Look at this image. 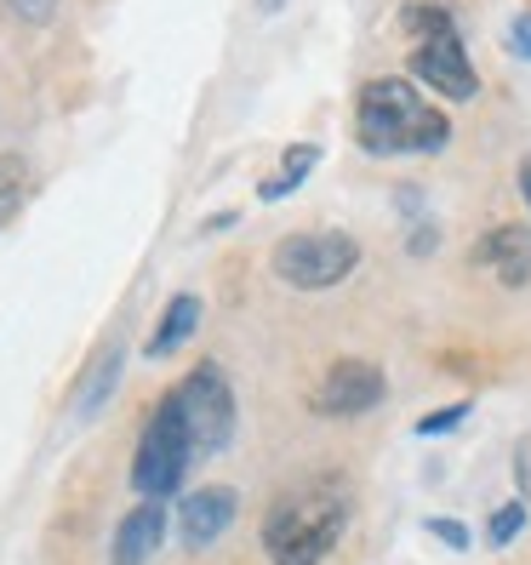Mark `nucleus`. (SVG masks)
Here are the masks:
<instances>
[{
    "label": "nucleus",
    "mask_w": 531,
    "mask_h": 565,
    "mask_svg": "<svg viewBox=\"0 0 531 565\" xmlns=\"http://www.w3.org/2000/svg\"><path fill=\"white\" fill-rule=\"evenodd\" d=\"M349 509H354V497H349L343 475L297 480L269 503V514H263V548H269L275 565H320L338 548Z\"/></svg>",
    "instance_id": "f257e3e1"
},
{
    "label": "nucleus",
    "mask_w": 531,
    "mask_h": 565,
    "mask_svg": "<svg viewBox=\"0 0 531 565\" xmlns=\"http://www.w3.org/2000/svg\"><path fill=\"white\" fill-rule=\"evenodd\" d=\"M354 138L367 154H440L452 143V120L412 81L383 75L354 97Z\"/></svg>",
    "instance_id": "f03ea898"
},
{
    "label": "nucleus",
    "mask_w": 531,
    "mask_h": 565,
    "mask_svg": "<svg viewBox=\"0 0 531 565\" xmlns=\"http://www.w3.org/2000/svg\"><path fill=\"white\" fill-rule=\"evenodd\" d=\"M401 23H406V35H412L406 70H412L428 92L452 97V104H475V97H480V75H475L469 46H463L452 12H446V7H406Z\"/></svg>",
    "instance_id": "7ed1b4c3"
},
{
    "label": "nucleus",
    "mask_w": 531,
    "mask_h": 565,
    "mask_svg": "<svg viewBox=\"0 0 531 565\" xmlns=\"http://www.w3.org/2000/svg\"><path fill=\"white\" fill-rule=\"evenodd\" d=\"M194 440H189V428L178 417L172 401H160L144 423V435H138V451H131V491L144 497V503H160V497H172L189 469H194Z\"/></svg>",
    "instance_id": "20e7f679"
},
{
    "label": "nucleus",
    "mask_w": 531,
    "mask_h": 565,
    "mask_svg": "<svg viewBox=\"0 0 531 565\" xmlns=\"http://www.w3.org/2000/svg\"><path fill=\"white\" fill-rule=\"evenodd\" d=\"M166 401L178 406L189 440H194V457H217L229 451V440H235V388H229L223 365L201 360L194 372L166 394Z\"/></svg>",
    "instance_id": "39448f33"
},
{
    "label": "nucleus",
    "mask_w": 531,
    "mask_h": 565,
    "mask_svg": "<svg viewBox=\"0 0 531 565\" xmlns=\"http://www.w3.org/2000/svg\"><path fill=\"white\" fill-rule=\"evenodd\" d=\"M269 263L291 291H326V286H343L360 269V246L343 228H309V235H286Z\"/></svg>",
    "instance_id": "423d86ee"
},
{
    "label": "nucleus",
    "mask_w": 531,
    "mask_h": 565,
    "mask_svg": "<svg viewBox=\"0 0 531 565\" xmlns=\"http://www.w3.org/2000/svg\"><path fill=\"white\" fill-rule=\"evenodd\" d=\"M383 394H389V383H383L378 365L360 360V354H349V360H338V365L320 377L315 412H320V417H360V412L383 406Z\"/></svg>",
    "instance_id": "0eeeda50"
},
{
    "label": "nucleus",
    "mask_w": 531,
    "mask_h": 565,
    "mask_svg": "<svg viewBox=\"0 0 531 565\" xmlns=\"http://www.w3.org/2000/svg\"><path fill=\"white\" fill-rule=\"evenodd\" d=\"M235 509H241V497L229 491V486H201V491H189L183 509H178L183 543H189V548H212L223 531L235 525Z\"/></svg>",
    "instance_id": "6e6552de"
},
{
    "label": "nucleus",
    "mask_w": 531,
    "mask_h": 565,
    "mask_svg": "<svg viewBox=\"0 0 531 565\" xmlns=\"http://www.w3.org/2000/svg\"><path fill=\"white\" fill-rule=\"evenodd\" d=\"M475 263L486 275H497L509 291L531 286V228L525 223H503V228H491V235L475 246Z\"/></svg>",
    "instance_id": "1a4fd4ad"
},
{
    "label": "nucleus",
    "mask_w": 531,
    "mask_h": 565,
    "mask_svg": "<svg viewBox=\"0 0 531 565\" xmlns=\"http://www.w3.org/2000/svg\"><path fill=\"white\" fill-rule=\"evenodd\" d=\"M160 543H166V509H160V503H138V509L115 525L109 565H149Z\"/></svg>",
    "instance_id": "9d476101"
},
{
    "label": "nucleus",
    "mask_w": 531,
    "mask_h": 565,
    "mask_svg": "<svg viewBox=\"0 0 531 565\" xmlns=\"http://www.w3.org/2000/svg\"><path fill=\"white\" fill-rule=\"evenodd\" d=\"M194 326H201V297L194 291H178L172 303H166L160 326H155V338H149V354L166 360V354H178L189 338H194Z\"/></svg>",
    "instance_id": "9b49d317"
},
{
    "label": "nucleus",
    "mask_w": 531,
    "mask_h": 565,
    "mask_svg": "<svg viewBox=\"0 0 531 565\" xmlns=\"http://www.w3.org/2000/svg\"><path fill=\"white\" fill-rule=\"evenodd\" d=\"M120 365H126V343H104L97 349V360L86 365V377H81V401H75V417H92L97 406L109 401V388L120 383Z\"/></svg>",
    "instance_id": "f8f14e48"
},
{
    "label": "nucleus",
    "mask_w": 531,
    "mask_h": 565,
    "mask_svg": "<svg viewBox=\"0 0 531 565\" xmlns=\"http://www.w3.org/2000/svg\"><path fill=\"white\" fill-rule=\"evenodd\" d=\"M315 166H320V143H291V149L280 154V172H275L269 183H263L257 194H263V201H286V194H291L297 183H304V178L315 172Z\"/></svg>",
    "instance_id": "ddd939ff"
},
{
    "label": "nucleus",
    "mask_w": 531,
    "mask_h": 565,
    "mask_svg": "<svg viewBox=\"0 0 531 565\" xmlns=\"http://www.w3.org/2000/svg\"><path fill=\"white\" fill-rule=\"evenodd\" d=\"M23 194H29V166H23L18 154H0V228L18 217Z\"/></svg>",
    "instance_id": "4468645a"
},
{
    "label": "nucleus",
    "mask_w": 531,
    "mask_h": 565,
    "mask_svg": "<svg viewBox=\"0 0 531 565\" xmlns=\"http://www.w3.org/2000/svg\"><path fill=\"white\" fill-rule=\"evenodd\" d=\"M520 525H525V503H503V509L486 520V543L491 548H509L520 537Z\"/></svg>",
    "instance_id": "2eb2a0df"
},
{
    "label": "nucleus",
    "mask_w": 531,
    "mask_h": 565,
    "mask_svg": "<svg viewBox=\"0 0 531 565\" xmlns=\"http://www.w3.org/2000/svg\"><path fill=\"white\" fill-rule=\"evenodd\" d=\"M469 417V406H446V412H428V417H417V435H452V428Z\"/></svg>",
    "instance_id": "dca6fc26"
},
{
    "label": "nucleus",
    "mask_w": 531,
    "mask_h": 565,
    "mask_svg": "<svg viewBox=\"0 0 531 565\" xmlns=\"http://www.w3.org/2000/svg\"><path fill=\"white\" fill-rule=\"evenodd\" d=\"M503 41H509V52H514V57H525V63H531V12H514V23H509V35H503Z\"/></svg>",
    "instance_id": "f3484780"
},
{
    "label": "nucleus",
    "mask_w": 531,
    "mask_h": 565,
    "mask_svg": "<svg viewBox=\"0 0 531 565\" xmlns=\"http://www.w3.org/2000/svg\"><path fill=\"white\" fill-rule=\"evenodd\" d=\"M12 7V18H23V23H46L52 12H57V0H7Z\"/></svg>",
    "instance_id": "a211bd4d"
},
{
    "label": "nucleus",
    "mask_w": 531,
    "mask_h": 565,
    "mask_svg": "<svg viewBox=\"0 0 531 565\" xmlns=\"http://www.w3.org/2000/svg\"><path fill=\"white\" fill-rule=\"evenodd\" d=\"M428 531H435V537L446 543V548H469V525H463V520H435V525H428Z\"/></svg>",
    "instance_id": "6ab92c4d"
},
{
    "label": "nucleus",
    "mask_w": 531,
    "mask_h": 565,
    "mask_svg": "<svg viewBox=\"0 0 531 565\" xmlns=\"http://www.w3.org/2000/svg\"><path fill=\"white\" fill-rule=\"evenodd\" d=\"M520 194H525V206H531V154L520 160Z\"/></svg>",
    "instance_id": "aec40b11"
},
{
    "label": "nucleus",
    "mask_w": 531,
    "mask_h": 565,
    "mask_svg": "<svg viewBox=\"0 0 531 565\" xmlns=\"http://www.w3.org/2000/svg\"><path fill=\"white\" fill-rule=\"evenodd\" d=\"M280 7H286V0H257V12H269V18H275Z\"/></svg>",
    "instance_id": "412c9836"
}]
</instances>
